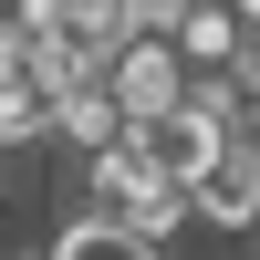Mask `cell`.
I'll return each mask as SVG.
<instances>
[{"label": "cell", "mask_w": 260, "mask_h": 260, "mask_svg": "<svg viewBox=\"0 0 260 260\" xmlns=\"http://www.w3.org/2000/svg\"><path fill=\"white\" fill-rule=\"evenodd\" d=\"M104 83L125 94V115H156V104H177L198 73H187V52H177V31H167V21H136V31L104 52Z\"/></svg>", "instance_id": "6da1fadb"}, {"label": "cell", "mask_w": 260, "mask_h": 260, "mask_svg": "<svg viewBox=\"0 0 260 260\" xmlns=\"http://www.w3.org/2000/svg\"><path fill=\"white\" fill-rule=\"evenodd\" d=\"M42 260H167V250L146 240L125 208H83V219H62V229H52V250H42Z\"/></svg>", "instance_id": "277c9868"}, {"label": "cell", "mask_w": 260, "mask_h": 260, "mask_svg": "<svg viewBox=\"0 0 260 260\" xmlns=\"http://www.w3.org/2000/svg\"><path fill=\"white\" fill-rule=\"evenodd\" d=\"M187 198H198V229H219V240H260V136H229L219 156L187 177Z\"/></svg>", "instance_id": "7a4b0ae2"}, {"label": "cell", "mask_w": 260, "mask_h": 260, "mask_svg": "<svg viewBox=\"0 0 260 260\" xmlns=\"http://www.w3.org/2000/svg\"><path fill=\"white\" fill-rule=\"evenodd\" d=\"M177 52H187V73H229V62L250 52V21H240V0H177Z\"/></svg>", "instance_id": "3957f363"}]
</instances>
